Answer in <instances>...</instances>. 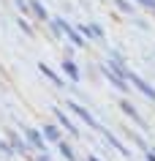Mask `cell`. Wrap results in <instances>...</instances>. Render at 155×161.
Masks as SVG:
<instances>
[{
    "label": "cell",
    "instance_id": "obj_1",
    "mask_svg": "<svg viewBox=\"0 0 155 161\" xmlns=\"http://www.w3.org/2000/svg\"><path fill=\"white\" fill-rule=\"evenodd\" d=\"M128 79H131V85H133V87H139V90H142V93H144L147 98H150V101H155V87L150 85V82H144V79H142L139 74H128Z\"/></svg>",
    "mask_w": 155,
    "mask_h": 161
},
{
    "label": "cell",
    "instance_id": "obj_2",
    "mask_svg": "<svg viewBox=\"0 0 155 161\" xmlns=\"http://www.w3.org/2000/svg\"><path fill=\"white\" fill-rule=\"evenodd\" d=\"M68 107H71V109H74V112H76V115H79V118H82V120H85L87 126H93V128H98V120H95L93 115H90V112L85 109V107H79L76 101H68Z\"/></svg>",
    "mask_w": 155,
    "mask_h": 161
},
{
    "label": "cell",
    "instance_id": "obj_3",
    "mask_svg": "<svg viewBox=\"0 0 155 161\" xmlns=\"http://www.w3.org/2000/svg\"><path fill=\"white\" fill-rule=\"evenodd\" d=\"M103 74H106V79H109L114 87H120V90H128V82H125V76H120L117 71H112L109 66H103Z\"/></svg>",
    "mask_w": 155,
    "mask_h": 161
},
{
    "label": "cell",
    "instance_id": "obj_4",
    "mask_svg": "<svg viewBox=\"0 0 155 161\" xmlns=\"http://www.w3.org/2000/svg\"><path fill=\"white\" fill-rule=\"evenodd\" d=\"M57 27H63V30H65V36H68L71 41L76 44V47H82V44H85V38H82V36H79L76 30H74V27L68 25V22H63V19H57Z\"/></svg>",
    "mask_w": 155,
    "mask_h": 161
},
{
    "label": "cell",
    "instance_id": "obj_5",
    "mask_svg": "<svg viewBox=\"0 0 155 161\" xmlns=\"http://www.w3.org/2000/svg\"><path fill=\"white\" fill-rule=\"evenodd\" d=\"M27 139H30V145H35L38 150H44L46 145H44V139H41V134L38 131H33V128H27Z\"/></svg>",
    "mask_w": 155,
    "mask_h": 161
},
{
    "label": "cell",
    "instance_id": "obj_6",
    "mask_svg": "<svg viewBox=\"0 0 155 161\" xmlns=\"http://www.w3.org/2000/svg\"><path fill=\"white\" fill-rule=\"evenodd\" d=\"M63 68H65V74L71 76V79H79V68L74 60H63Z\"/></svg>",
    "mask_w": 155,
    "mask_h": 161
},
{
    "label": "cell",
    "instance_id": "obj_7",
    "mask_svg": "<svg viewBox=\"0 0 155 161\" xmlns=\"http://www.w3.org/2000/svg\"><path fill=\"white\" fill-rule=\"evenodd\" d=\"M54 115H57V120H60V123H63V126H65V128H68V131H71V134H74V136L79 134V131H76V126H74V123H71V120L65 118V115H63L60 109H54Z\"/></svg>",
    "mask_w": 155,
    "mask_h": 161
},
{
    "label": "cell",
    "instance_id": "obj_8",
    "mask_svg": "<svg viewBox=\"0 0 155 161\" xmlns=\"http://www.w3.org/2000/svg\"><path fill=\"white\" fill-rule=\"evenodd\" d=\"M82 33L85 36H93V38H103V30L98 25H87V27H82Z\"/></svg>",
    "mask_w": 155,
    "mask_h": 161
},
{
    "label": "cell",
    "instance_id": "obj_9",
    "mask_svg": "<svg viewBox=\"0 0 155 161\" xmlns=\"http://www.w3.org/2000/svg\"><path fill=\"white\" fill-rule=\"evenodd\" d=\"M44 134H46V139H52V142H57V139H60V131L52 126V123H46V126H44Z\"/></svg>",
    "mask_w": 155,
    "mask_h": 161
},
{
    "label": "cell",
    "instance_id": "obj_10",
    "mask_svg": "<svg viewBox=\"0 0 155 161\" xmlns=\"http://www.w3.org/2000/svg\"><path fill=\"white\" fill-rule=\"evenodd\" d=\"M41 71L46 74V79H52V82H54V85H60V82H63V79H60L57 74H54V71H52V68L46 66V63H41Z\"/></svg>",
    "mask_w": 155,
    "mask_h": 161
},
{
    "label": "cell",
    "instance_id": "obj_11",
    "mask_svg": "<svg viewBox=\"0 0 155 161\" xmlns=\"http://www.w3.org/2000/svg\"><path fill=\"white\" fill-rule=\"evenodd\" d=\"M106 139H109V145H114V147H117V150H120V153H122V156H128V147H125V145H122V142H120V139H114V136H112V134H106Z\"/></svg>",
    "mask_w": 155,
    "mask_h": 161
},
{
    "label": "cell",
    "instance_id": "obj_12",
    "mask_svg": "<svg viewBox=\"0 0 155 161\" xmlns=\"http://www.w3.org/2000/svg\"><path fill=\"white\" fill-rule=\"evenodd\" d=\"M122 109H125V112H128V115H131V118H133V120H136V123H139V126H142V118H139V112L133 109V107H131L128 101H122Z\"/></svg>",
    "mask_w": 155,
    "mask_h": 161
},
{
    "label": "cell",
    "instance_id": "obj_13",
    "mask_svg": "<svg viewBox=\"0 0 155 161\" xmlns=\"http://www.w3.org/2000/svg\"><path fill=\"white\" fill-rule=\"evenodd\" d=\"M33 11H35V17H41V19H46V8H44L41 3H33Z\"/></svg>",
    "mask_w": 155,
    "mask_h": 161
},
{
    "label": "cell",
    "instance_id": "obj_14",
    "mask_svg": "<svg viewBox=\"0 0 155 161\" xmlns=\"http://www.w3.org/2000/svg\"><path fill=\"white\" fill-rule=\"evenodd\" d=\"M60 153H63V156H65V158H68V161H74V150H71V147H68V145H65V142L60 145Z\"/></svg>",
    "mask_w": 155,
    "mask_h": 161
},
{
    "label": "cell",
    "instance_id": "obj_15",
    "mask_svg": "<svg viewBox=\"0 0 155 161\" xmlns=\"http://www.w3.org/2000/svg\"><path fill=\"white\" fill-rule=\"evenodd\" d=\"M117 6H120L125 14H133V6H131V3H125V0H117Z\"/></svg>",
    "mask_w": 155,
    "mask_h": 161
},
{
    "label": "cell",
    "instance_id": "obj_16",
    "mask_svg": "<svg viewBox=\"0 0 155 161\" xmlns=\"http://www.w3.org/2000/svg\"><path fill=\"white\" fill-rule=\"evenodd\" d=\"M139 3H142V6H147V8H152V11H155V0H139Z\"/></svg>",
    "mask_w": 155,
    "mask_h": 161
},
{
    "label": "cell",
    "instance_id": "obj_17",
    "mask_svg": "<svg viewBox=\"0 0 155 161\" xmlns=\"http://www.w3.org/2000/svg\"><path fill=\"white\" fill-rule=\"evenodd\" d=\"M147 161H155V150H147Z\"/></svg>",
    "mask_w": 155,
    "mask_h": 161
},
{
    "label": "cell",
    "instance_id": "obj_18",
    "mask_svg": "<svg viewBox=\"0 0 155 161\" xmlns=\"http://www.w3.org/2000/svg\"><path fill=\"white\" fill-rule=\"evenodd\" d=\"M87 161H98V158H95V156H90V158H87Z\"/></svg>",
    "mask_w": 155,
    "mask_h": 161
}]
</instances>
